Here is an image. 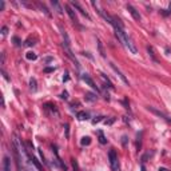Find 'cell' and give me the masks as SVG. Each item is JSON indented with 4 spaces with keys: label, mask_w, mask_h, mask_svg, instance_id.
<instances>
[{
    "label": "cell",
    "mask_w": 171,
    "mask_h": 171,
    "mask_svg": "<svg viewBox=\"0 0 171 171\" xmlns=\"http://www.w3.org/2000/svg\"><path fill=\"white\" fill-rule=\"evenodd\" d=\"M98 48H99V52H100L102 58H106V52H104V48H103V44H102L100 40H98Z\"/></svg>",
    "instance_id": "cell-11"
},
{
    "label": "cell",
    "mask_w": 171,
    "mask_h": 171,
    "mask_svg": "<svg viewBox=\"0 0 171 171\" xmlns=\"http://www.w3.org/2000/svg\"><path fill=\"white\" fill-rule=\"evenodd\" d=\"M64 130H66V138H70V130H68V124H64Z\"/></svg>",
    "instance_id": "cell-19"
},
{
    "label": "cell",
    "mask_w": 171,
    "mask_h": 171,
    "mask_svg": "<svg viewBox=\"0 0 171 171\" xmlns=\"http://www.w3.org/2000/svg\"><path fill=\"white\" fill-rule=\"evenodd\" d=\"M62 99H68V94L66 92V91H64V92H62V96H60Z\"/></svg>",
    "instance_id": "cell-26"
},
{
    "label": "cell",
    "mask_w": 171,
    "mask_h": 171,
    "mask_svg": "<svg viewBox=\"0 0 171 171\" xmlns=\"http://www.w3.org/2000/svg\"><path fill=\"white\" fill-rule=\"evenodd\" d=\"M80 143H82L83 146H88V145L91 143V138H90V136H84V138H82Z\"/></svg>",
    "instance_id": "cell-15"
},
{
    "label": "cell",
    "mask_w": 171,
    "mask_h": 171,
    "mask_svg": "<svg viewBox=\"0 0 171 171\" xmlns=\"http://www.w3.org/2000/svg\"><path fill=\"white\" fill-rule=\"evenodd\" d=\"M1 171H11V159H9V157H7V155L3 158Z\"/></svg>",
    "instance_id": "cell-4"
},
{
    "label": "cell",
    "mask_w": 171,
    "mask_h": 171,
    "mask_svg": "<svg viewBox=\"0 0 171 171\" xmlns=\"http://www.w3.org/2000/svg\"><path fill=\"white\" fill-rule=\"evenodd\" d=\"M14 41H15V46H20V44H21L20 39H19V38H16V36H15V38H14Z\"/></svg>",
    "instance_id": "cell-21"
},
{
    "label": "cell",
    "mask_w": 171,
    "mask_h": 171,
    "mask_svg": "<svg viewBox=\"0 0 171 171\" xmlns=\"http://www.w3.org/2000/svg\"><path fill=\"white\" fill-rule=\"evenodd\" d=\"M108 159H110L111 170L118 171L119 170V162H118V155H116L115 150H110V152H108Z\"/></svg>",
    "instance_id": "cell-1"
},
{
    "label": "cell",
    "mask_w": 171,
    "mask_h": 171,
    "mask_svg": "<svg viewBox=\"0 0 171 171\" xmlns=\"http://www.w3.org/2000/svg\"><path fill=\"white\" fill-rule=\"evenodd\" d=\"M159 171H168L167 168H159Z\"/></svg>",
    "instance_id": "cell-29"
},
{
    "label": "cell",
    "mask_w": 171,
    "mask_h": 171,
    "mask_svg": "<svg viewBox=\"0 0 171 171\" xmlns=\"http://www.w3.org/2000/svg\"><path fill=\"white\" fill-rule=\"evenodd\" d=\"M51 6H52L54 8L56 9V12H58V14H63V9H62L60 4H59L58 1H55V0H52V1H51Z\"/></svg>",
    "instance_id": "cell-9"
},
{
    "label": "cell",
    "mask_w": 171,
    "mask_h": 171,
    "mask_svg": "<svg viewBox=\"0 0 171 171\" xmlns=\"http://www.w3.org/2000/svg\"><path fill=\"white\" fill-rule=\"evenodd\" d=\"M40 7H41V9H43V11H44V12H46V15H47V16H51V14H49V12H48V9H47V8H46V7H44V6H43V4H41V6H40Z\"/></svg>",
    "instance_id": "cell-22"
},
{
    "label": "cell",
    "mask_w": 171,
    "mask_h": 171,
    "mask_svg": "<svg viewBox=\"0 0 171 171\" xmlns=\"http://www.w3.org/2000/svg\"><path fill=\"white\" fill-rule=\"evenodd\" d=\"M29 159H31V162H32V163H34V165H35V167H36V168H38V170H39V171H44V170H43V166H41V165H40V163H39V160H38V159H36V158H35V157H32V155H29Z\"/></svg>",
    "instance_id": "cell-7"
},
{
    "label": "cell",
    "mask_w": 171,
    "mask_h": 171,
    "mask_svg": "<svg viewBox=\"0 0 171 171\" xmlns=\"http://www.w3.org/2000/svg\"><path fill=\"white\" fill-rule=\"evenodd\" d=\"M82 79H83V80L86 82V83H87V84H88V86H90L91 88H94V90H96V92H98V91H99V88H98V87H96V86H95V83H94V80H92V79L90 78V76L87 75V74H84V75L82 76Z\"/></svg>",
    "instance_id": "cell-5"
},
{
    "label": "cell",
    "mask_w": 171,
    "mask_h": 171,
    "mask_svg": "<svg viewBox=\"0 0 171 171\" xmlns=\"http://www.w3.org/2000/svg\"><path fill=\"white\" fill-rule=\"evenodd\" d=\"M52 71H55V67H48L44 70V72H52Z\"/></svg>",
    "instance_id": "cell-23"
},
{
    "label": "cell",
    "mask_w": 171,
    "mask_h": 171,
    "mask_svg": "<svg viewBox=\"0 0 171 171\" xmlns=\"http://www.w3.org/2000/svg\"><path fill=\"white\" fill-rule=\"evenodd\" d=\"M66 11H67V14H68V16L71 18V20H72L74 23L79 24V20H78V18H76V14H75V11H74L72 7L67 4V6H66Z\"/></svg>",
    "instance_id": "cell-2"
},
{
    "label": "cell",
    "mask_w": 171,
    "mask_h": 171,
    "mask_svg": "<svg viewBox=\"0 0 171 171\" xmlns=\"http://www.w3.org/2000/svg\"><path fill=\"white\" fill-rule=\"evenodd\" d=\"M98 135H99V142H100L102 145H106V143H107V139L104 138L103 132H102V131H98Z\"/></svg>",
    "instance_id": "cell-14"
},
{
    "label": "cell",
    "mask_w": 171,
    "mask_h": 171,
    "mask_svg": "<svg viewBox=\"0 0 171 171\" xmlns=\"http://www.w3.org/2000/svg\"><path fill=\"white\" fill-rule=\"evenodd\" d=\"M71 163H72V167L75 171H79V166H78V162L75 159H71Z\"/></svg>",
    "instance_id": "cell-18"
},
{
    "label": "cell",
    "mask_w": 171,
    "mask_h": 171,
    "mask_svg": "<svg viewBox=\"0 0 171 171\" xmlns=\"http://www.w3.org/2000/svg\"><path fill=\"white\" fill-rule=\"evenodd\" d=\"M26 58L28 59V60H36V59H38V55H36L35 52H27Z\"/></svg>",
    "instance_id": "cell-13"
},
{
    "label": "cell",
    "mask_w": 171,
    "mask_h": 171,
    "mask_svg": "<svg viewBox=\"0 0 171 171\" xmlns=\"http://www.w3.org/2000/svg\"><path fill=\"white\" fill-rule=\"evenodd\" d=\"M114 122H115V118H111V119H110V120H106V122H104V123H106V124H112V123H114Z\"/></svg>",
    "instance_id": "cell-24"
},
{
    "label": "cell",
    "mask_w": 171,
    "mask_h": 171,
    "mask_svg": "<svg viewBox=\"0 0 171 171\" xmlns=\"http://www.w3.org/2000/svg\"><path fill=\"white\" fill-rule=\"evenodd\" d=\"M4 6H6V4H4V1H1V4H0V8H1V11L4 9Z\"/></svg>",
    "instance_id": "cell-28"
},
{
    "label": "cell",
    "mask_w": 171,
    "mask_h": 171,
    "mask_svg": "<svg viewBox=\"0 0 171 171\" xmlns=\"http://www.w3.org/2000/svg\"><path fill=\"white\" fill-rule=\"evenodd\" d=\"M29 88H31L34 92H35L36 90H38V87H36V79H34L32 78L31 80H29Z\"/></svg>",
    "instance_id": "cell-12"
},
{
    "label": "cell",
    "mask_w": 171,
    "mask_h": 171,
    "mask_svg": "<svg viewBox=\"0 0 171 171\" xmlns=\"http://www.w3.org/2000/svg\"><path fill=\"white\" fill-rule=\"evenodd\" d=\"M127 9H128V12H130V14H131V16H132V18H134V20L139 21L140 19H142V18H140V14H139V12H138V11H136V9L134 8L132 6H130V4H128V6H127Z\"/></svg>",
    "instance_id": "cell-3"
},
{
    "label": "cell",
    "mask_w": 171,
    "mask_h": 171,
    "mask_svg": "<svg viewBox=\"0 0 171 171\" xmlns=\"http://www.w3.org/2000/svg\"><path fill=\"white\" fill-rule=\"evenodd\" d=\"M86 99H87L88 102H95L96 100V95H94V94H91V92H87V94H86Z\"/></svg>",
    "instance_id": "cell-17"
},
{
    "label": "cell",
    "mask_w": 171,
    "mask_h": 171,
    "mask_svg": "<svg viewBox=\"0 0 171 171\" xmlns=\"http://www.w3.org/2000/svg\"><path fill=\"white\" fill-rule=\"evenodd\" d=\"M111 67H112V68H114V71H115V72L119 75V78L122 79V82H123V83H124V84H127V86H128V80H127V78H126V76L123 75L122 72H120V70H119L118 67H116L115 64H111Z\"/></svg>",
    "instance_id": "cell-6"
},
{
    "label": "cell",
    "mask_w": 171,
    "mask_h": 171,
    "mask_svg": "<svg viewBox=\"0 0 171 171\" xmlns=\"http://www.w3.org/2000/svg\"><path fill=\"white\" fill-rule=\"evenodd\" d=\"M1 34H3V35H7V34H8V28H7V27H3V28H1Z\"/></svg>",
    "instance_id": "cell-25"
},
{
    "label": "cell",
    "mask_w": 171,
    "mask_h": 171,
    "mask_svg": "<svg viewBox=\"0 0 171 171\" xmlns=\"http://www.w3.org/2000/svg\"><path fill=\"white\" fill-rule=\"evenodd\" d=\"M76 116H78L79 120H87L88 119V114L86 112V111H79V112L76 114Z\"/></svg>",
    "instance_id": "cell-8"
},
{
    "label": "cell",
    "mask_w": 171,
    "mask_h": 171,
    "mask_svg": "<svg viewBox=\"0 0 171 171\" xmlns=\"http://www.w3.org/2000/svg\"><path fill=\"white\" fill-rule=\"evenodd\" d=\"M148 110H150V111H152V112H154V114H157V115H158V116H160V118L166 119V120H167V122H171V119H168V118H167V116H166V115H165V114L159 112V111H157V110H154V108H152V107H148Z\"/></svg>",
    "instance_id": "cell-10"
},
{
    "label": "cell",
    "mask_w": 171,
    "mask_h": 171,
    "mask_svg": "<svg viewBox=\"0 0 171 171\" xmlns=\"http://www.w3.org/2000/svg\"><path fill=\"white\" fill-rule=\"evenodd\" d=\"M26 171H36V170H35L34 167H31V166H27V167H26Z\"/></svg>",
    "instance_id": "cell-27"
},
{
    "label": "cell",
    "mask_w": 171,
    "mask_h": 171,
    "mask_svg": "<svg viewBox=\"0 0 171 171\" xmlns=\"http://www.w3.org/2000/svg\"><path fill=\"white\" fill-rule=\"evenodd\" d=\"M72 6H74V7H75V8H78V9H79V11H80V12H82V14H83V15H84V16H86V18H90V16H88V14H87V12H86V11H83V8H82V7H80V6H79V4H78V3H72Z\"/></svg>",
    "instance_id": "cell-16"
},
{
    "label": "cell",
    "mask_w": 171,
    "mask_h": 171,
    "mask_svg": "<svg viewBox=\"0 0 171 171\" xmlns=\"http://www.w3.org/2000/svg\"><path fill=\"white\" fill-rule=\"evenodd\" d=\"M102 118H103V116H98V118L92 119V124H96V123H99L102 120Z\"/></svg>",
    "instance_id": "cell-20"
}]
</instances>
